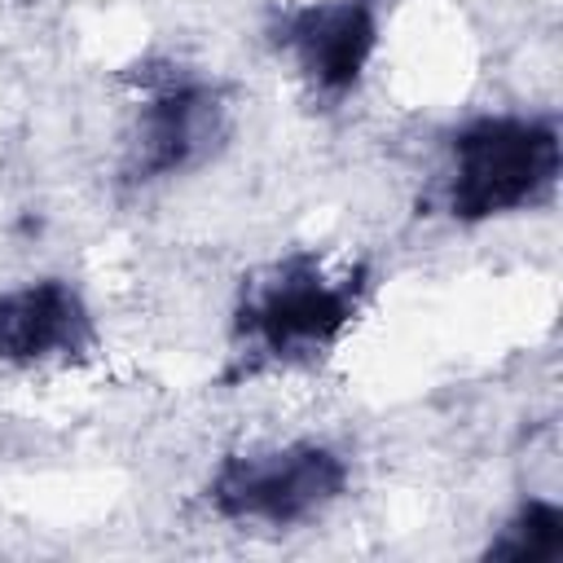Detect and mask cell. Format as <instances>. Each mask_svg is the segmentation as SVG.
I'll list each match as a JSON object with an SVG mask.
<instances>
[{"label": "cell", "mask_w": 563, "mask_h": 563, "mask_svg": "<svg viewBox=\"0 0 563 563\" xmlns=\"http://www.w3.org/2000/svg\"><path fill=\"white\" fill-rule=\"evenodd\" d=\"M563 180V128L545 110L471 114L440 141L422 207L457 229L545 211Z\"/></svg>", "instance_id": "7a4b0ae2"}, {"label": "cell", "mask_w": 563, "mask_h": 563, "mask_svg": "<svg viewBox=\"0 0 563 563\" xmlns=\"http://www.w3.org/2000/svg\"><path fill=\"white\" fill-rule=\"evenodd\" d=\"M374 264L290 246L242 273L224 317V383H260L325 365L374 299Z\"/></svg>", "instance_id": "6da1fadb"}, {"label": "cell", "mask_w": 563, "mask_h": 563, "mask_svg": "<svg viewBox=\"0 0 563 563\" xmlns=\"http://www.w3.org/2000/svg\"><path fill=\"white\" fill-rule=\"evenodd\" d=\"M484 563H554L563 559V501L523 493L479 550Z\"/></svg>", "instance_id": "52a82bcc"}, {"label": "cell", "mask_w": 563, "mask_h": 563, "mask_svg": "<svg viewBox=\"0 0 563 563\" xmlns=\"http://www.w3.org/2000/svg\"><path fill=\"white\" fill-rule=\"evenodd\" d=\"M233 136L229 88L176 57H150L128 70L114 180L132 194L163 189L202 172Z\"/></svg>", "instance_id": "3957f363"}, {"label": "cell", "mask_w": 563, "mask_h": 563, "mask_svg": "<svg viewBox=\"0 0 563 563\" xmlns=\"http://www.w3.org/2000/svg\"><path fill=\"white\" fill-rule=\"evenodd\" d=\"M352 493V462L317 435L238 444L216 457L198 497L211 519L238 532H299L321 523Z\"/></svg>", "instance_id": "277c9868"}, {"label": "cell", "mask_w": 563, "mask_h": 563, "mask_svg": "<svg viewBox=\"0 0 563 563\" xmlns=\"http://www.w3.org/2000/svg\"><path fill=\"white\" fill-rule=\"evenodd\" d=\"M101 325L84 286L66 273H40L0 286V365L31 369H79L97 361Z\"/></svg>", "instance_id": "8992f818"}, {"label": "cell", "mask_w": 563, "mask_h": 563, "mask_svg": "<svg viewBox=\"0 0 563 563\" xmlns=\"http://www.w3.org/2000/svg\"><path fill=\"white\" fill-rule=\"evenodd\" d=\"M264 40L290 70L308 106H347L378 53H383V4L378 0H286L268 13Z\"/></svg>", "instance_id": "5b68a950"}]
</instances>
